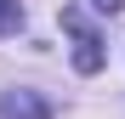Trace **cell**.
Segmentation results:
<instances>
[{"label": "cell", "instance_id": "cell-1", "mask_svg": "<svg viewBox=\"0 0 125 119\" xmlns=\"http://www.w3.org/2000/svg\"><path fill=\"white\" fill-rule=\"evenodd\" d=\"M62 23L74 28V68H80V74H97V68H102V40L80 23V11H62Z\"/></svg>", "mask_w": 125, "mask_h": 119}, {"label": "cell", "instance_id": "cell-2", "mask_svg": "<svg viewBox=\"0 0 125 119\" xmlns=\"http://www.w3.org/2000/svg\"><path fill=\"white\" fill-rule=\"evenodd\" d=\"M0 119H51V108L34 91H6L0 96Z\"/></svg>", "mask_w": 125, "mask_h": 119}, {"label": "cell", "instance_id": "cell-3", "mask_svg": "<svg viewBox=\"0 0 125 119\" xmlns=\"http://www.w3.org/2000/svg\"><path fill=\"white\" fill-rule=\"evenodd\" d=\"M11 28H23V6L17 0H0V34H11Z\"/></svg>", "mask_w": 125, "mask_h": 119}, {"label": "cell", "instance_id": "cell-4", "mask_svg": "<svg viewBox=\"0 0 125 119\" xmlns=\"http://www.w3.org/2000/svg\"><path fill=\"white\" fill-rule=\"evenodd\" d=\"M91 6H97V11H108V17H114V11H119V0H91Z\"/></svg>", "mask_w": 125, "mask_h": 119}]
</instances>
